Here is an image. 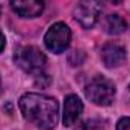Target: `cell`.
<instances>
[{
    "instance_id": "11",
    "label": "cell",
    "mask_w": 130,
    "mask_h": 130,
    "mask_svg": "<svg viewBox=\"0 0 130 130\" xmlns=\"http://www.w3.org/2000/svg\"><path fill=\"white\" fill-rule=\"evenodd\" d=\"M117 130H130V118L126 117V118H121L117 124Z\"/></svg>"
},
{
    "instance_id": "1",
    "label": "cell",
    "mask_w": 130,
    "mask_h": 130,
    "mask_svg": "<svg viewBox=\"0 0 130 130\" xmlns=\"http://www.w3.org/2000/svg\"><path fill=\"white\" fill-rule=\"evenodd\" d=\"M20 110L23 117L39 130H53L58 124L59 104L53 97L29 92L20 98Z\"/></svg>"
},
{
    "instance_id": "7",
    "label": "cell",
    "mask_w": 130,
    "mask_h": 130,
    "mask_svg": "<svg viewBox=\"0 0 130 130\" xmlns=\"http://www.w3.org/2000/svg\"><path fill=\"white\" fill-rule=\"evenodd\" d=\"M11 8L18 17L33 18L44 11V0H11Z\"/></svg>"
},
{
    "instance_id": "3",
    "label": "cell",
    "mask_w": 130,
    "mask_h": 130,
    "mask_svg": "<svg viewBox=\"0 0 130 130\" xmlns=\"http://www.w3.org/2000/svg\"><path fill=\"white\" fill-rule=\"evenodd\" d=\"M85 95L97 106H109L115 98V85L112 80L97 76L86 85Z\"/></svg>"
},
{
    "instance_id": "13",
    "label": "cell",
    "mask_w": 130,
    "mask_h": 130,
    "mask_svg": "<svg viewBox=\"0 0 130 130\" xmlns=\"http://www.w3.org/2000/svg\"><path fill=\"white\" fill-rule=\"evenodd\" d=\"M109 2H110V3H113V5H118V3H121L123 0H109Z\"/></svg>"
},
{
    "instance_id": "9",
    "label": "cell",
    "mask_w": 130,
    "mask_h": 130,
    "mask_svg": "<svg viewBox=\"0 0 130 130\" xmlns=\"http://www.w3.org/2000/svg\"><path fill=\"white\" fill-rule=\"evenodd\" d=\"M127 27V23L123 20V17L113 14V15H109L104 21V30L110 35H120L126 30Z\"/></svg>"
},
{
    "instance_id": "6",
    "label": "cell",
    "mask_w": 130,
    "mask_h": 130,
    "mask_svg": "<svg viewBox=\"0 0 130 130\" xmlns=\"http://www.w3.org/2000/svg\"><path fill=\"white\" fill-rule=\"evenodd\" d=\"M101 61L109 68L120 67L126 61V48L120 42L110 41V42L104 44L101 48Z\"/></svg>"
},
{
    "instance_id": "2",
    "label": "cell",
    "mask_w": 130,
    "mask_h": 130,
    "mask_svg": "<svg viewBox=\"0 0 130 130\" xmlns=\"http://www.w3.org/2000/svg\"><path fill=\"white\" fill-rule=\"evenodd\" d=\"M14 61L23 71H26L29 74H35V76L42 74L45 64H47L45 55L35 45L18 47L14 55Z\"/></svg>"
},
{
    "instance_id": "14",
    "label": "cell",
    "mask_w": 130,
    "mask_h": 130,
    "mask_svg": "<svg viewBox=\"0 0 130 130\" xmlns=\"http://www.w3.org/2000/svg\"><path fill=\"white\" fill-rule=\"evenodd\" d=\"M0 15H2V8H0Z\"/></svg>"
},
{
    "instance_id": "5",
    "label": "cell",
    "mask_w": 130,
    "mask_h": 130,
    "mask_svg": "<svg viewBox=\"0 0 130 130\" xmlns=\"http://www.w3.org/2000/svg\"><path fill=\"white\" fill-rule=\"evenodd\" d=\"M70 39L71 32L65 23H55L53 26H50V29L44 36L45 47L53 53H62L70 45Z\"/></svg>"
},
{
    "instance_id": "8",
    "label": "cell",
    "mask_w": 130,
    "mask_h": 130,
    "mask_svg": "<svg viewBox=\"0 0 130 130\" xmlns=\"http://www.w3.org/2000/svg\"><path fill=\"white\" fill-rule=\"evenodd\" d=\"M83 112V104L80 101V98L74 94H70L65 97L64 103V113H62V123L65 127L73 126L77 118L80 117V113Z\"/></svg>"
},
{
    "instance_id": "4",
    "label": "cell",
    "mask_w": 130,
    "mask_h": 130,
    "mask_svg": "<svg viewBox=\"0 0 130 130\" xmlns=\"http://www.w3.org/2000/svg\"><path fill=\"white\" fill-rule=\"evenodd\" d=\"M100 14L101 0H79L74 8V18L85 29H91L97 23Z\"/></svg>"
},
{
    "instance_id": "12",
    "label": "cell",
    "mask_w": 130,
    "mask_h": 130,
    "mask_svg": "<svg viewBox=\"0 0 130 130\" xmlns=\"http://www.w3.org/2000/svg\"><path fill=\"white\" fill-rule=\"evenodd\" d=\"M5 44H6V41H5V35L0 32V53H2V50L5 48Z\"/></svg>"
},
{
    "instance_id": "10",
    "label": "cell",
    "mask_w": 130,
    "mask_h": 130,
    "mask_svg": "<svg viewBox=\"0 0 130 130\" xmlns=\"http://www.w3.org/2000/svg\"><path fill=\"white\" fill-rule=\"evenodd\" d=\"M76 130H103V123L100 120H85L76 126Z\"/></svg>"
}]
</instances>
